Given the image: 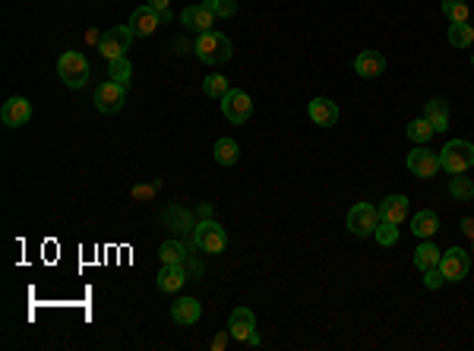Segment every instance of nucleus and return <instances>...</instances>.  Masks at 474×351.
Returning a JSON list of instances; mask_svg holds the SVG:
<instances>
[{
    "label": "nucleus",
    "instance_id": "obj_1",
    "mask_svg": "<svg viewBox=\"0 0 474 351\" xmlns=\"http://www.w3.org/2000/svg\"><path fill=\"white\" fill-rule=\"evenodd\" d=\"M231 54H234V48H231V38L222 35V32H200L196 35V58L202 60V64L209 67H218L225 64V60H231Z\"/></svg>",
    "mask_w": 474,
    "mask_h": 351
},
{
    "label": "nucleus",
    "instance_id": "obj_2",
    "mask_svg": "<svg viewBox=\"0 0 474 351\" xmlns=\"http://www.w3.org/2000/svg\"><path fill=\"white\" fill-rule=\"evenodd\" d=\"M474 165V146L465 139H449L439 149V168L449 174H465Z\"/></svg>",
    "mask_w": 474,
    "mask_h": 351
},
{
    "label": "nucleus",
    "instance_id": "obj_3",
    "mask_svg": "<svg viewBox=\"0 0 474 351\" xmlns=\"http://www.w3.org/2000/svg\"><path fill=\"white\" fill-rule=\"evenodd\" d=\"M58 73L70 89H82L89 83V60L79 51H67L64 58L58 60Z\"/></svg>",
    "mask_w": 474,
    "mask_h": 351
},
{
    "label": "nucleus",
    "instance_id": "obj_4",
    "mask_svg": "<svg viewBox=\"0 0 474 351\" xmlns=\"http://www.w3.org/2000/svg\"><path fill=\"white\" fill-rule=\"evenodd\" d=\"M193 241H196V247H200L202 253H222L225 247H228V234H225V228L218 222H212V219L196 222Z\"/></svg>",
    "mask_w": 474,
    "mask_h": 351
},
{
    "label": "nucleus",
    "instance_id": "obj_5",
    "mask_svg": "<svg viewBox=\"0 0 474 351\" xmlns=\"http://www.w3.org/2000/svg\"><path fill=\"white\" fill-rule=\"evenodd\" d=\"M380 225V209H374L370 203H354L348 212V231L354 237H370Z\"/></svg>",
    "mask_w": 474,
    "mask_h": 351
},
{
    "label": "nucleus",
    "instance_id": "obj_6",
    "mask_svg": "<svg viewBox=\"0 0 474 351\" xmlns=\"http://www.w3.org/2000/svg\"><path fill=\"white\" fill-rule=\"evenodd\" d=\"M95 108H98L101 114H117L123 108V101H127V86H121V83H114V79H105L98 89H95Z\"/></svg>",
    "mask_w": 474,
    "mask_h": 351
},
{
    "label": "nucleus",
    "instance_id": "obj_7",
    "mask_svg": "<svg viewBox=\"0 0 474 351\" xmlns=\"http://www.w3.org/2000/svg\"><path fill=\"white\" fill-rule=\"evenodd\" d=\"M133 29L130 26H114V29H108L105 35L98 38V51L105 54L108 60L114 58H123V51H130V42H133Z\"/></svg>",
    "mask_w": 474,
    "mask_h": 351
},
{
    "label": "nucleus",
    "instance_id": "obj_8",
    "mask_svg": "<svg viewBox=\"0 0 474 351\" xmlns=\"http://www.w3.org/2000/svg\"><path fill=\"white\" fill-rule=\"evenodd\" d=\"M222 114H225V121H231V123H247L253 114L250 95L240 92V89H228V95L222 99Z\"/></svg>",
    "mask_w": 474,
    "mask_h": 351
},
{
    "label": "nucleus",
    "instance_id": "obj_9",
    "mask_svg": "<svg viewBox=\"0 0 474 351\" xmlns=\"http://www.w3.org/2000/svg\"><path fill=\"white\" fill-rule=\"evenodd\" d=\"M468 269H471V257L462 247H453V250H446L439 257V273H443L446 282H462L468 275Z\"/></svg>",
    "mask_w": 474,
    "mask_h": 351
},
{
    "label": "nucleus",
    "instance_id": "obj_10",
    "mask_svg": "<svg viewBox=\"0 0 474 351\" xmlns=\"http://www.w3.org/2000/svg\"><path fill=\"white\" fill-rule=\"evenodd\" d=\"M408 171L414 178H433L439 171V152H430L427 146H417L414 152H408Z\"/></svg>",
    "mask_w": 474,
    "mask_h": 351
},
{
    "label": "nucleus",
    "instance_id": "obj_11",
    "mask_svg": "<svg viewBox=\"0 0 474 351\" xmlns=\"http://www.w3.org/2000/svg\"><path fill=\"white\" fill-rule=\"evenodd\" d=\"M29 117H32L29 99L16 95V99L3 101V111H0V121H3V127H22V123H29Z\"/></svg>",
    "mask_w": 474,
    "mask_h": 351
},
{
    "label": "nucleus",
    "instance_id": "obj_12",
    "mask_svg": "<svg viewBox=\"0 0 474 351\" xmlns=\"http://www.w3.org/2000/svg\"><path fill=\"white\" fill-rule=\"evenodd\" d=\"M130 29H133V35L137 38H149L152 32L161 26V16L155 13V10L146 3V7H139V10H133V16H130V22H127Z\"/></svg>",
    "mask_w": 474,
    "mask_h": 351
},
{
    "label": "nucleus",
    "instance_id": "obj_13",
    "mask_svg": "<svg viewBox=\"0 0 474 351\" xmlns=\"http://www.w3.org/2000/svg\"><path fill=\"white\" fill-rule=\"evenodd\" d=\"M253 329H256V316H253V310H247V307H234V310H231V316H228V332H231V339H237V342H247Z\"/></svg>",
    "mask_w": 474,
    "mask_h": 351
},
{
    "label": "nucleus",
    "instance_id": "obj_14",
    "mask_svg": "<svg viewBox=\"0 0 474 351\" xmlns=\"http://www.w3.org/2000/svg\"><path fill=\"white\" fill-rule=\"evenodd\" d=\"M307 114H310V121H313L316 127H335L338 105L335 101H329V99H313L310 101V108H307Z\"/></svg>",
    "mask_w": 474,
    "mask_h": 351
},
{
    "label": "nucleus",
    "instance_id": "obj_15",
    "mask_svg": "<svg viewBox=\"0 0 474 351\" xmlns=\"http://www.w3.org/2000/svg\"><path fill=\"white\" fill-rule=\"evenodd\" d=\"M354 70H358V76H364V79H376V76H383V70H386V58H383L380 51H360L358 60H354Z\"/></svg>",
    "mask_w": 474,
    "mask_h": 351
},
{
    "label": "nucleus",
    "instance_id": "obj_16",
    "mask_svg": "<svg viewBox=\"0 0 474 351\" xmlns=\"http://www.w3.org/2000/svg\"><path fill=\"white\" fill-rule=\"evenodd\" d=\"M184 282H187V266L184 263H165L161 266V273H158V288L161 291H180L184 288Z\"/></svg>",
    "mask_w": 474,
    "mask_h": 351
},
{
    "label": "nucleus",
    "instance_id": "obj_17",
    "mask_svg": "<svg viewBox=\"0 0 474 351\" xmlns=\"http://www.w3.org/2000/svg\"><path fill=\"white\" fill-rule=\"evenodd\" d=\"M200 316H202V307L196 298H180V301L171 304V320L177 323V326H193Z\"/></svg>",
    "mask_w": 474,
    "mask_h": 351
},
{
    "label": "nucleus",
    "instance_id": "obj_18",
    "mask_svg": "<svg viewBox=\"0 0 474 351\" xmlns=\"http://www.w3.org/2000/svg\"><path fill=\"white\" fill-rule=\"evenodd\" d=\"M380 219L383 222H392V225H402L408 219V200L402 194H392L380 203Z\"/></svg>",
    "mask_w": 474,
    "mask_h": 351
},
{
    "label": "nucleus",
    "instance_id": "obj_19",
    "mask_svg": "<svg viewBox=\"0 0 474 351\" xmlns=\"http://www.w3.org/2000/svg\"><path fill=\"white\" fill-rule=\"evenodd\" d=\"M180 19H184V26L187 29H193V32H212V26H216V19L218 16L216 13H209L206 7H187L184 13H180Z\"/></svg>",
    "mask_w": 474,
    "mask_h": 351
},
{
    "label": "nucleus",
    "instance_id": "obj_20",
    "mask_svg": "<svg viewBox=\"0 0 474 351\" xmlns=\"http://www.w3.org/2000/svg\"><path fill=\"white\" fill-rule=\"evenodd\" d=\"M424 117L430 121V127L437 130V133H443V130H449V101H443V99H433V101H427V108H424Z\"/></svg>",
    "mask_w": 474,
    "mask_h": 351
},
{
    "label": "nucleus",
    "instance_id": "obj_21",
    "mask_svg": "<svg viewBox=\"0 0 474 351\" xmlns=\"http://www.w3.org/2000/svg\"><path fill=\"white\" fill-rule=\"evenodd\" d=\"M439 257H443V250H439L430 237H427V241H421V244H417V250H414V266L421 269V273H427V269L439 266Z\"/></svg>",
    "mask_w": 474,
    "mask_h": 351
},
{
    "label": "nucleus",
    "instance_id": "obj_22",
    "mask_svg": "<svg viewBox=\"0 0 474 351\" xmlns=\"http://www.w3.org/2000/svg\"><path fill=\"white\" fill-rule=\"evenodd\" d=\"M411 231H414L421 241H427V237H433L439 231V215L430 212V209H424V212H417L414 219H411Z\"/></svg>",
    "mask_w": 474,
    "mask_h": 351
},
{
    "label": "nucleus",
    "instance_id": "obj_23",
    "mask_svg": "<svg viewBox=\"0 0 474 351\" xmlns=\"http://www.w3.org/2000/svg\"><path fill=\"white\" fill-rule=\"evenodd\" d=\"M405 133H408V139H411V143H417V146H427V143H430V137H433V133H437V130L430 127V121H427V117H414V121L408 123V130H405Z\"/></svg>",
    "mask_w": 474,
    "mask_h": 351
},
{
    "label": "nucleus",
    "instance_id": "obj_24",
    "mask_svg": "<svg viewBox=\"0 0 474 351\" xmlns=\"http://www.w3.org/2000/svg\"><path fill=\"white\" fill-rule=\"evenodd\" d=\"M237 158H240V146L228 137L218 139L216 143V162L218 165H237Z\"/></svg>",
    "mask_w": 474,
    "mask_h": 351
},
{
    "label": "nucleus",
    "instance_id": "obj_25",
    "mask_svg": "<svg viewBox=\"0 0 474 351\" xmlns=\"http://www.w3.org/2000/svg\"><path fill=\"white\" fill-rule=\"evenodd\" d=\"M449 44H455V48L474 44V26H468V22H453V26H449Z\"/></svg>",
    "mask_w": 474,
    "mask_h": 351
},
{
    "label": "nucleus",
    "instance_id": "obj_26",
    "mask_svg": "<svg viewBox=\"0 0 474 351\" xmlns=\"http://www.w3.org/2000/svg\"><path fill=\"white\" fill-rule=\"evenodd\" d=\"M449 194H453V200H459V203L474 200V180L471 178H459V174H455V178L449 180Z\"/></svg>",
    "mask_w": 474,
    "mask_h": 351
},
{
    "label": "nucleus",
    "instance_id": "obj_27",
    "mask_svg": "<svg viewBox=\"0 0 474 351\" xmlns=\"http://www.w3.org/2000/svg\"><path fill=\"white\" fill-rule=\"evenodd\" d=\"M202 92H206L209 99H218V101H222L225 95H228V79H225L222 73H212V76L202 79Z\"/></svg>",
    "mask_w": 474,
    "mask_h": 351
},
{
    "label": "nucleus",
    "instance_id": "obj_28",
    "mask_svg": "<svg viewBox=\"0 0 474 351\" xmlns=\"http://www.w3.org/2000/svg\"><path fill=\"white\" fill-rule=\"evenodd\" d=\"M130 76H133V67H130V60H127V58H114V60H108V79H114V83L127 86Z\"/></svg>",
    "mask_w": 474,
    "mask_h": 351
},
{
    "label": "nucleus",
    "instance_id": "obj_29",
    "mask_svg": "<svg viewBox=\"0 0 474 351\" xmlns=\"http://www.w3.org/2000/svg\"><path fill=\"white\" fill-rule=\"evenodd\" d=\"M443 13L453 22H468V0H443Z\"/></svg>",
    "mask_w": 474,
    "mask_h": 351
},
{
    "label": "nucleus",
    "instance_id": "obj_30",
    "mask_svg": "<svg viewBox=\"0 0 474 351\" xmlns=\"http://www.w3.org/2000/svg\"><path fill=\"white\" fill-rule=\"evenodd\" d=\"M374 237H376V241H380V247H392L395 241H398V225H392V222H383V219H380V225H376Z\"/></svg>",
    "mask_w": 474,
    "mask_h": 351
},
{
    "label": "nucleus",
    "instance_id": "obj_31",
    "mask_svg": "<svg viewBox=\"0 0 474 351\" xmlns=\"http://www.w3.org/2000/svg\"><path fill=\"white\" fill-rule=\"evenodd\" d=\"M161 259L165 263H184L187 259V247L180 244V241H165L161 244Z\"/></svg>",
    "mask_w": 474,
    "mask_h": 351
},
{
    "label": "nucleus",
    "instance_id": "obj_32",
    "mask_svg": "<svg viewBox=\"0 0 474 351\" xmlns=\"http://www.w3.org/2000/svg\"><path fill=\"white\" fill-rule=\"evenodd\" d=\"M161 219H165V222H177L180 231H193L196 228V225H193V215H190L187 209H168Z\"/></svg>",
    "mask_w": 474,
    "mask_h": 351
},
{
    "label": "nucleus",
    "instance_id": "obj_33",
    "mask_svg": "<svg viewBox=\"0 0 474 351\" xmlns=\"http://www.w3.org/2000/svg\"><path fill=\"white\" fill-rule=\"evenodd\" d=\"M202 7L216 16H234L237 13V3L234 0H202Z\"/></svg>",
    "mask_w": 474,
    "mask_h": 351
},
{
    "label": "nucleus",
    "instance_id": "obj_34",
    "mask_svg": "<svg viewBox=\"0 0 474 351\" xmlns=\"http://www.w3.org/2000/svg\"><path fill=\"white\" fill-rule=\"evenodd\" d=\"M146 3H149V7L161 16V26H168V22H171V0H146Z\"/></svg>",
    "mask_w": 474,
    "mask_h": 351
},
{
    "label": "nucleus",
    "instance_id": "obj_35",
    "mask_svg": "<svg viewBox=\"0 0 474 351\" xmlns=\"http://www.w3.org/2000/svg\"><path fill=\"white\" fill-rule=\"evenodd\" d=\"M424 282H427V288H430V291H437L439 285H443V273H439V266H433V269H427L424 273Z\"/></svg>",
    "mask_w": 474,
    "mask_h": 351
},
{
    "label": "nucleus",
    "instance_id": "obj_36",
    "mask_svg": "<svg viewBox=\"0 0 474 351\" xmlns=\"http://www.w3.org/2000/svg\"><path fill=\"white\" fill-rule=\"evenodd\" d=\"M184 266H187V275H202V266L196 259H184Z\"/></svg>",
    "mask_w": 474,
    "mask_h": 351
},
{
    "label": "nucleus",
    "instance_id": "obj_37",
    "mask_svg": "<svg viewBox=\"0 0 474 351\" xmlns=\"http://www.w3.org/2000/svg\"><path fill=\"white\" fill-rule=\"evenodd\" d=\"M228 336H231V332H222V336H216L212 348H216V351H225V345H228Z\"/></svg>",
    "mask_w": 474,
    "mask_h": 351
},
{
    "label": "nucleus",
    "instance_id": "obj_38",
    "mask_svg": "<svg viewBox=\"0 0 474 351\" xmlns=\"http://www.w3.org/2000/svg\"><path fill=\"white\" fill-rule=\"evenodd\" d=\"M462 231H465L468 237H474V219H462Z\"/></svg>",
    "mask_w": 474,
    "mask_h": 351
},
{
    "label": "nucleus",
    "instance_id": "obj_39",
    "mask_svg": "<svg viewBox=\"0 0 474 351\" xmlns=\"http://www.w3.org/2000/svg\"><path fill=\"white\" fill-rule=\"evenodd\" d=\"M200 215H202V219H209V215H212V206H209V203H202V206H200Z\"/></svg>",
    "mask_w": 474,
    "mask_h": 351
},
{
    "label": "nucleus",
    "instance_id": "obj_40",
    "mask_svg": "<svg viewBox=\"0 0 474 351\" xmlns=\"http://www.w3.org/2000/svg\"><path fill=\"white\" fill-rule=\"evenodd\" d=\"M471 64H474V58H471Z\"/></svg>",
    "mask_w": 474,
    "mask_h": 351
}]
</instances>
